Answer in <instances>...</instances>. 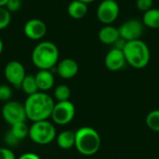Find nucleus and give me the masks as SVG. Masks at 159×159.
<instances>
[{"label":"nucleus","instance_id":"1","mask_svg":"<svg viewBox=\"0 0 159 159\" xmlns=\"http://www.w3.org/2000/svg\"><path fill=\"white\" fill-rule=\"evenodd\" d=\"M23 104L27 119L32 122H36L48 120L51 116L55 102L48 93L37 91L34 94L27 96Z\"/></svg>","mask_w":159,"mask_h":159},{"label":"nucleus","instance_id":"2","mask_svg":"<svg viewBox=\"0 0 159 159\" xmlns=\"http://www.w3.org/2000/svg\"><path fill=\"white\" fill-rule=\"evenodd\" d=\"M59 48L50 41H42L32 51V62L38 70H50L59 62Z\"/></svg>","mask_w":159,"mask_h":159},{"label":"nucleus","instance_id":"3","mask_svg":"<svg viewBox=\"0 0 159 159\" xmlns=\"http://www.w3.org/2000/svg\"><path fill=\"white\" fill-rule=\"evenodd\" d=\"M75 132V144L77 152L85 157H91L101 148L102 139L99 132L91 127L79 128Z\"/></svg>","mask_w":159,"mask_h":159},{"label":"nucleus","instance_id":"4","mask_svg":"<svg viewBox=\"0 0 159 159\" xmlns=\"http://www.w3.org/2000/svg\"><path fill=\"white\" fill-rule=\"evenodd\" d=\"M127 63L135 69L145 68L151 59L149 47L142 39L128 41L123 48Z\"/></svg>","mask_w":159,"mask_h":159},{"label":"nucleus","instance_id":"5","mask_svg":"<svg viewBox=\"0 0 159 159\" xmlns=\"http://www.w3.org/2000/svg\"><path fill=\"white\" fill-rule=\"evenodd\" d=\"M30 139L40 145H47L56 140L57 132L53 123L48 120L33 122L29 127Z\"/></svg>","mask_w":159,"mask_h":159},{"label":"nucleus","instance_id":"6","mask_svg":"<svg viewBox=\"0 0 159 159\" xmlns=\"http://www.w3.org/2000/svg\"><path fill=\"white\" fill-rule=\"evenodd\" d=\"M4 120L10 126L18 122H25L27 119L24 104L18 101H8L1 110Z\"/></svg>","mask_w":159,"mask_h":159},{"label":"nucleus","instance_id":"7","mask_svg":"<svg viewBox=\"0 0 159 159\" xmlns=\"http://www.w3.org/2000/svg\"><path fill=\"white\" fill-rule=\"evenodd\" d=\"M75 116V104L70 101L64 102H58L55 103L52 113H51V119L53 123L64 126L69 124Z\"/></svg>","mask_w":159,"mask_h":159},{"label":"nucleus","instance_id":"8","mask_svg":"<svg viewBox=\"0 0 159 159\" xmlns=\"http://www.w3.org/2000/svg\"><path fill=\"white\" fill-rule=\"evenodd\" d=\"M120 13V7L116 0H102L96 11L98 20L104 25L115 22Z\"/></svg>","mask_w":159,"mask_h":159},{"label":"nucleus","instance_id":"9","mask_svg":"<svg viewBox=\"0 0 159 159\" xmlns=\"http://www.w3.org/2000/svg\"><path fill=\"white\" fill-rule=\"evenodd\" d=\"M23 64L18 61H8L4 69V75L7 81L16 89H20L21 83L26 75Z\"/></svg>","mask_w":159,"mask_h":159},{"label":"nucleus","instance_id":"10","mask_svg":"<svg viewBox=\"0 0 159 159\" xmlns=\"http://www.w3.org/2000/svg\"><path fill=\"white\" fill-rule=\"evenodd\" d=\"M143 21L130 19L122 23V25L118 28L120 37L128 41H133L137 39H141V36L143 34Z\"/></svg>","mask_w":159,"mask_h":159},{"label":"nucleus","instance_id":"11","mask_svg":"<svg viewBox=\"0 0 159 159\" xmlns=\"http://www.w3.org/2000/svg\"><path fill=\"white\" fill-rule=\"evenodd\" d=\"M23 33L31 40H40L47 34V25L39 19H31L25 22Z\"/></svg>","mask_w":159,"mask_h":159},{"label":"nucleus","instance_id":"12","mask_svg":"<svg viewBox=\"0 0 159 159\" xmlns=\"http://www.w3.org/2000/svg\"><path fill=\"white\" fill-rule=\"evenodd\" d=\"M126 63L127 61L123 50L116 48L109 50L104 58L105 67L112 72H116L121 70Z\"/></svg>","mask_w":159,"mask_h":159},{"label":"nucleus","instance_id":"13","mask_svg":"<svg viewBox=\"0 0 159 159\" xmlns=\"http://www.w3.org/2000/svg\"><path fill=\"white\" fill-rule=\"evenodd\" d=\"M79 70L78 63L71 58H65L60 61L56 65V71L62 79H71L75 77Z\"/></svg>","mask_w":159,"mask_h":159},{"label":"nucleus","instance_id":"14","mask_svg":"<svg viewBox=\"0 0 159 159\" xmlns=\"http://www.w3.org/2000/svg\"><path fill=\"white\" fill-rule=\"evenodd\" d=\"M98 38L102 44L114 45L120 38L119 30H118V28L113 26L112 24L104 25L99 31Z\"/></svg>","mask_w":159,"mask_h":159},{"label":"nucleus","instance_id":"15","mask_svg":"<svg viewBox=\"0 0 159 159\" xmlns=\"http://www.w3.org/2000/svg\"><path fill=\"white\" fill-rule=\"evenodd\" d=\"M34 76L39 91L46 92L53 88L55 78L50 70H38Z\"/></svg>","mask_w":159,"mask_h":159},{"label":"nucleus","instance_id":"16","mask_svg":"<svg viewBox=\"0 0 159 159\" xmlns=\"http://www.w3.org/2000/svg\"><path fill=\"white\" fill-rule=\"evenodd\" d=\"M88 4L79 0L71 1L67 7L68 15L75 20H80L84 18L88 13Z\"/></svg>","mask_w":159,"mask_h":159},{"label":"nucleus","instance_id":"17","mask_svg":"<svg viewBox=\"0 0 159 159\" xmlns=\"http://www.w3.org/2000/svg\"><path fill=\"white\" fill-rule=\"evenodd\" d=\"M57 144L63 150H68L75 147V132L72 130H63L56 137Z\"/></svg>","mask_w":159,"mask_h":159},{"label":"nucleus","instance_id":"18","mask_svg":"<svg viewBox=\"0 0 159 159\" xmlns=\"http://www.w3.org/2000/svg\"><path fill=\"white\" fill-rule=\"evenodd\" d=\"M143 23L144 26L151 29L159 28V8L152 7L145 11L143 16Z\"/></svg>","mask_w":159,"mask_h":159},{"label":"nucleus","instance_id":"19","mask_svg":"<svg viewBox=\"0 0 159 159\" xmlns=\"http://www.w3.org/2000/svg\"><path fill=\"white\" fill-rule=\"evenodd\" d=\"M20 89L27 96L34 94L37 91H39L37 84H36L35 76L34 75H26L21 83Z\"/></svg>","mask_w":159,"mask_h":159},{"label":"nucleus","instance_id":"20","mask_svg":"<svg viewBox=\"0 0 159 159\" xmlns=\"http://www.w3.org/2000/svg\"><path fill=\"white\" fill-rule=\"evenodd\" d=\"M10 130L20 141H22L29 136V127L25 122H18L11 125Z\"/></svg>","mask_w":159,"mask_h":159},{"label":"nucleus","instance_id":"21","mask_svg":"<svg viewBox=\"0 0 159 159\" xmlns=\"http://www.w3.org/2000/svg\"><path fill=\"white\" fill-rule=\"evenodd\" d=\"M147 127L155 132H159V109L151 111L145 119Z\"/></svg>","mask_w":159,"mask_h":159},{"label":"nucleus","instance_id":"22","mask_svg":"<svg viewBox=\"0 0 159 159\" xmlns=\"http://www.w3.org/2000/svg\"><path fill=\"white\" fill-rule=\"evenodd\" d=\"M54 97L58 102L69 101L71 97V89L68 86L61 84L55 88L54 89Z\"/></svg>","mask_w":159,"mask_h":159},{"label":"nucleus","instance_id":"23","mask_svg":"<svg viewBox=\"0 0 159 159\" xmlns=\"http://www.w3.org/2000/svg\"><path fill=\"white\" fill-rule=\"evenodd\" d=\"M11 21L10 12L5 7H0V30L7 28Z\"/></svg>","mask_w":159,"mask_h":159},{"label":"nucleus","instance_id":"24","mask_svg":"<svg viewBox=\"0 0 159 159\" xmlns=\"http://www.w3.org/2000/svg\"><path fill=\"white\" fill-rule=\"evenodd\" d=\"M4 143L7 147H15L20 143V140L12 133L10 129H8L5 134H4Z\"/></svg>","mask_w":159,"mask_h":159},{"label":"nucleus","instance_id":"25","mask_svg":"<svg viewBox=\"0 0 159 159\" xmlns=\"http://www.w3.org/2000/svg\"><path fill=\"white\" fill-rule=\"evenodd\" d=\"M12 89L8 85H0V101L8 102L12 97Z\"/></svg>","mask_w":159,"mask_h":159},{"label":"nucleus","instance_id":"26","mask_svg":"<svg viewBox=\"0 0 159 159\" xmlns=\"http://www.w3.org/2000/svg\"><path fill=\"white\" fill-rule=\"evenodd\" d=\"M153 0H136V6L139 10L145 12L153 7Z\"/></svg>","mask_w":159,"mask_h":159},{"label":"nucleus","instance_id":"27","mask_svg":"<svg viewBox=\"0 0 159 159\" xmlns=\"http://www.w3.org/2000/svg\"><path fill=\"white\" fill-rule=\"evenodd\" d=\"M5 7L9 12H16L21 7V0H8Z\"/></svg>","mask_w":159,"mask_h":159},{"label":"nucleus","instance_id":"28","mask_svg":"<svg viewBox=\"0 0 159 159\" xmlns=\"http://www.w3.org/2000/svg\"><path fill=\"white\" fill-rule=\"evenodd\" d=\"M0 159H17L8 147H0Z\"/></svg>","mask_w":159,"mask_h":159},{"label":"nucleus","instance_id":"29","mask_svg":"<svg viewBox=\"0 0 159 159\" xmlns=\"http://www.w3.org/2000/svg\"><path fill=\"white\" fill-rule=\"evenodd\" d=\"M17 159H41L40 157L33 152H27L22 154L21 156H20Z\"/></svg>","mask_w":159,"mask_h":159},{"label":"nucleus","instance_id":"30","mask_svg":"<svg viewBox=\"0 0 159 159\" xmlns=\"http://www.w3.org/2000/svg\"><path fill=\"white\" fill-rule=\"evenodd\" d=\"M8 0H0V7H6Z\"/></svg>","mask_w":159,"mask_h":159},{"label":"nucleus","instance_id":"31","mask_svg":"<svg viewBox=\"0 0 159 159\" xmlns=\"http://www.w3.org/2000/svg\"><path fill=\"white\" fill-rule=\"evenodd\" d=\"M3 48H4V44H3L2 39L0 38V55H1V53L3 52Z\"/></svg>","mask_w":159,"mask_h":159},{"label":"nucleus","instance_id":"32","mask_svg":"<svg viewBox=\"0 0 159 159\" xmlns=\"http://www.w3.org/2000/svg\"><path fill=\"white\" fill-rule=\"evenodd\" d=\"M79 1H81V2H84V3H86V4H89V3H92V2H94L95 0H79Z\"/></svg>","mask_w":159,"mask_h":159},{"label":"nucleus","instance_id":"33","mask_svg":"<svg viewBox=\"0 0 159 159\" xmlns=\"http://www.w3.org/2000/svg\"><path fill=\"white\" fill-rule=\"evenodd\" d=\"M149 159H158V158H155V157H153V158H149Z\"/></svg>","mask_w":159,"mask_h":159},{"label":"nucleus","instance_id":"34","mask_svg":"<svg viewBox=\"0 0 159 159\" xmlns=\"http://www.w3.org/2000/svg\"><path fill=\"white\" fill-rule=\"evenodd\" d=\"M158 159H159V157H158Z\"/></svg>","mask_w":159,"mask_h":159}]
</instances>
